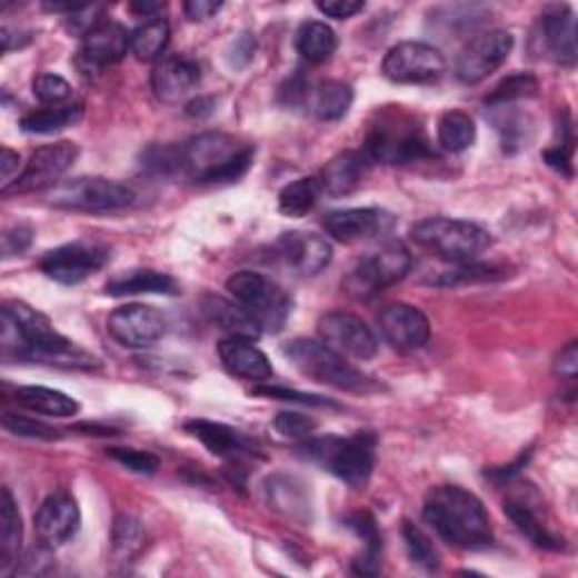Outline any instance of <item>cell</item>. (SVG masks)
Listing matches in <instances>:
<instances>
[{
    "label": "cell",
    "instance_id": "18",
    "mask_svg": "<svg viewBox=\"0 0 578 578\" xmlns=\"http://www.w3.org/2000/svg\"><path fill=\"white\" fill-rule=\"evenodd\" d=\"M107 330L118 343L127 348H148L166 335L168 321L152 306L129 303L109 315Z\"/></svg>",
    "mask_w": 578,
    "mask_h": 578
},
{
    "label": "cell",
    "instance_id": "29",
    "mask_svg": "<svg viewBox=\"0 0 578 578\" xmlns=\"http://www.w3.org/2000/svg\"><path fill=\"white\" fill-rule=\"evenodd\" d=\"M104 292L109 297H129V295H179V285L172 276L155 269H129L113 276Z\"/></svg>",
    "mask_w": 578,
    "mask_h": 578
},
{
    "label": "cell",
    "instance_id": "33",
    "mask_svg": "<svg viewBox=\"0 0 578 578\" xmlns=\"http://www.w3.org/2000/svg\"><path fill=\"white\" fill-rule=\"evenodd\" d=\"M297 50L310 63H326L337 50V34L323 21H306L297 32Z\"/></svg>",
    "mask_w": 578,
    "mask_h": 578
},
{
    "label": "cell",
    "instance_id": "35",
    "mask_svg": "<svg viewBox=\"0 0 578 578\" xmlns=\"http://www.w3.org/2000/svg\"><path fill=\"white\" fill-rule=\"evenodd\" d=\"M170 43V23L161 17L148 19L131 32V52L140 61H159Z\"/></svg>",
    "mask_w": 578,
    "mask_h": 578
},
{
    "label": "cell",
    "instance_id": "48",
    "mask_svg": "<svg viewBox=\"0 0 578 578\" xmlns=\"http://www.w3.org/2000/svg\"><path fill=\"white\" fill-rule=\"evenodd\" d=\"M253 393L256 396H265V398L287 400V402L312 405V407H330L332 405L330 400H326L321 396H312V393H303V391H295V389H285V387H256Z\"/></svg>",
    "mask_w": 578,
    "mask_h": 578
},
{
    "label": "cell",
    "instance_id": "13",
    "mask_svg": "<svg viewBox=\"0 0 578 578\" xmlns=\"http://www.w3.org/2000/svg\"><path fill=\"white\" fill-rule=\"evenodd\" d=\"M111 253L107 247L96 242H70L48 251L39 260V269L43 276L59 285H80L89 276L98 273Z\"/></svg>",
    "mask_w": 578,
    "mask_h": 578
},
{
    "label": "cell",
    "instance_id": "19",
    "mask_svg": "<svg viewBox=\"0 0 578 578\" xmlns=\"http://www.w3.org/2000/svg\"><path fill=\"white\" fill-rule=\"evenodd\" d=\"M82 525V514L78 501L68 492L50 495L34 516V531L39 542L46 549H57L66 545L70 538H76Z\"/></svg>",
    "mask_w": 578,
    "mask_h": 578
},
{
    "label": "cell",
    "instance_id": "31",
    "mask_svg": "<svg viewBox=\"0 0 578 578\" xmlns=\"http://www.w3.org/2000/svg\"><path fill=\"white\" fill-rule=\"evenodd\" d=\"M14 400L30 411L54 418H70L80 411V402L76 398L48 387H19L14 391Z\"/></svg>",
    "mask_w": 578,
    "mask_h": 578
},
{
    "label": "cell",
    "instance_id": "9",
    "mask_svg": "<svg viewBox=\"0 0 578 578\" xmlns=\"http://www.w3.org/2000/svg\"><path fill=\"white\" fill-rule=\"evenodd\" d=\"M411 269V253L400 242H387L371 256L361 258L350 273L346 276L343 285L348 295L355 299H371L382 289L400 282Z\"/></svg>",
    "mask_w": 578,
    "mask_h": 578
},
{
    "label": "cell",
    "instance_id": "54",
    "mask_svg": "<svg viewBox=\"0 0 578 578\" xmlns=\"http://www.w3.org/2000/svg\"><path fill=\"white\" fill-rule=\"evenodd\" d=\"M19 163H21L19 155L3 148V152H0V179H3V188H8L14 181V172L19 170ZM3 188H0V190H3Z\"/></svg>",
    "mask_w": 578,
    "mask_h": 578
},
{
    "label": "cell",
    "instance_id": "10",
    "mask_svg": "<svg viewBox=\"0 0 578 578\" xmlns=\"http://www.w3.org/2000/svg\"><path fill=\"white\" fill-rule=\"evenodd\" d=\"M50 206L61 210H87V212H111V210H124L136 203L133 188L100 179V177H87V179H72L61 186H57L50 197Z\"/></svg>",
    "mask_w": 578,
    "mask_h": 578
},
{
    "label": "cell",
    "instance_id": "41",
    "mask_svg": "<svg viewBox=\"0 0 578 578\" xmlns=\"http://www.w3.org/2000/svg\"><path fill=\"white\" fill-rule=\"evenodd\" d=\"M504 273L492 267V265H477V262H459L455 269L444 271L441 276L431 278L434 285L441 287H455V285H466V282H479V280H492L501 278Z\"/></svg>",
    "mask_w": 578,
    "mask_h": 578
},
{
    "label": "cell",
    "instance_id": "34",
    "mask_svg": "<svg viewBox=\"0 0 578 578\" xmlns=\"http://www.w3.org/2000/svg\"><path fill=\"white\" fill-rule=\"evenodd\" d=\"M84 116L82 104H59V107H46L37 109L28 116L21 118V129L26 133H54L61 129H68L72 124H78Z\"/></svg>",
    "mask_w": 578,
    "mask_h": 578
},
{
    "label": "cell",
    "instance_id": "27",
    "mask_svg": "<svg viewBox=\"0 0 578 578\" xmlns=\"http://www.w3.org/2000/svg\"><path fill=\"white\" fill-rule=\"evenodd\" d=\"M201 310L206 315V319L217 326L220 330H225L229 337H236V339H258L262 335V328L260 323L251 317V312L240 306L236 299L229 301L225 297H215V295H208L203 301H201Z\"/></svg>",
    "mask_w": 578,
    "mask_h": 578
},
{
    "label": "cell",
    "instance_id": "42",
    "mask_svg": "<svg viewBox=\"0 0 578 578\" xmlns=\"http://www.w3.org/2000/svg\"><path fill=\"white\" fill-rule=\"evenodd\" d=\"M142 170L157 177H170L181 175V148H172V144H157L148 152H142Z\"/></svg>",
    "mask_w": 578,
    "mask_h": 578
},
{
    "label": "cell",
    "instance_id": "7",
    "mask_svg": "<svg viewBox=\"0 0 578 578\" xmlns=\"http://www.w3.org/2000/svg\"><path fill=\"white\" fill-rule=\"evenodd\" d=\"M282 355L292 361V367L310 380L346 389L365 391L371 387V380L355 369L343 355L315 339H292L282 346Z\"/></svg>",
    "mask_w": 578,
    "mask_h": 578
},
{
    "label": "cell",
    "instance_id": "23",
    "mask_svg": "<svg viewBox=\"0 0 578 578\" xmlns=\"http://www.w3.org/2000/svg\"><path fill=\"white\" fill-rule=\"evenodd\" d=\"M201 82V68L183 54L161 57L152 70V91L166 104H179Z\"/></svg>",
    "mask_w": 578,
    "mask_h": 578
},
{
    "label": "cell",
    "instance_id": "22",
    "mask_svg": "<svg viewBox=\"0 0 578 578\" xmlns=\"http://www.w3.org/2000/svg\"><path fill=\"white\" fill-rule=\"evenodd\" d=\"M186 431L195 437L199 444H203L215 457H222L225 461L240 468L245 459L260 457V450L249 441L242 431L225 425V422H212V420H190L186 422Z\"/></svg>",
    "mask_w": 578,
    "mask_h": 578
},
{
    "label": "cell",
    "instance_id": "49",
    "mask_svg": "<svg viewBox=\"0 0 578 578\" xmlns=\"http://www.w3.org/2000/svg\"><path fill=\"white\" fill-rule=\"evenodd\" d=\"M317 10L330 19L343 21L365 10V3H359V0H319Z\"/></svg>",
    "mask_w": 578,
    "mask_h": 578
},
{
    "label": "cell",
    "instance_id": "15",
    "mask_svg": "<svg viewBox=\"0 0 578 578\" xmlns=\"http://www.w3.org/2000/svg\"><path fill=\"white\" fill-rule=\"evenodd\" d=\"M531 52L565 68L576 63V19L567 6L551 8L538 19L531 32Z\"/></svg>",
    "mask_w": 578,
    "mask_h": 578
},
{
    "label": "cell",
    "instance_id": "30",
    "mask_svg": "<svg viewBox=\"0 0 578 578\" xmlns=\"http://www.w3.org/2000/svg\"><path fill=\"white\" fill-rule=\"evenodd\" d=\"M352 100H355V93H352L350 84L339 82V80H328V82H321L315 89H310L308 107L319 120L332 122V120H341L350 111Z\"/></svg>",
    "mask_w": 578,
    "mask_h": 578
},
{
    "label": "cell",
    "instance_id": "8",
    "mask_svg": "<svg viewBox=\"0 0 578 578\" xmlns=\"http://www.w3.org/2000/svg\"><path fill=\"white\" fill-rule=\"evenodd\" d=\"M227 289L231 297L245 306L251 317L260 323L262 332L282 330L289 312H292V301L282 289L267 276L258 271H238L227 280Z\"/></svg>",
    "mask_w": 578,
    "mask_h": 578
},
{
    "label": "cell",
    "instance_id": "21",
    "mask_svg": "<svg viewBox=\"0 0 578 578\" xmlns=\"http://www.w3.org/2000/svg\"><path fill=\"white\" fill-rule=\"evenodd\" d=\"M276 256L299 276H317L330 265L332 247L317 233L292 231L276 242Z\"/></svg>",
    "mask_w": 578,
    "mask_h": 578
},
{
    "label": "cell",
    "instance_id": "6",
    "mask_svg": "<svg viewBox=\"0 0 578 578\" xmlns=\"http://www.w3.org/2000/svg\"><path fill=\"white\" fill-rule=\"evenodd\" d=\"M373 446L376 439L367 437V434H357V437L350 439H341V437L308 439L301 446V452L315 464H319L323 470L341 479L343 484L352 488H365L376 466Z\"/></svg>",
    "mask_w": 578,
    "mask_h": 578
},
{
    "label": "cell",
    "instance_id": "26",
    "mask_svg": "<svg viewBox=\"0 0 578 578\" xmlns=\"http://www.w3.org/2000/svg\"><path fill=\"white\" fill-rule=\"evenodd\" d=\"M217 352H220L225 369L236 378L249 382H269L273 378V367L269 357L249 339L229 337L220 341Z\"/></svg>",
    "mask_w": 578,
    "mask_h": 578
},
{
    "label": "cell",
    "instance_id": "39",
    "mask_svg": "<svg viewBox=\"0 0 578 578\" xmlns=\"http://www.w3.org/2000/svg\"><path fill=\"white\" fill-rule=\"evenodd\" d=\"M144 547V529L136 518L122 516L113 525V556L116 560H133Z\"/></svg>",
    "mask_w": 578,
    "mask_h": 578
},
{
    "label": "cell",
    "instance_id": "28",
    "mask_svg": "<svg viewBox=\"0 0 578 578\" xmlns=\"http://www.w3.org/2000/svg\"><path fill=\"white\" fill-rule=\"evenodd\" d=\"M23 522L10 488L0 492V571L10 574L21 560Z\"/></svg>",
    "mask_w": 578,
    "mask_h": 578
},
{
    "label": "cell",
    "instance_id": "1",
    "mask_svg": "<svg viewBox=\"0 0 578 578\" xmlns=\"http://www.w3.org/2000/svg\"><path fill=\"white\" fill-rule=\"evenodd\" d=\"M0 343H3L6 359L34 361V365L76 371L100 369L98 357L59 335L46 315L23 301H8L3 306Z\"/></svg>",
    "mask_w": 578,
    "mask_h": 578
},
{
    "label": "cell",
    "instance_id": "20",
    "mask_svg": "<svg viewBox=\"0 0 578 578\" xmlns=\"http://www.w3.org/2000/svg\"><path fill=\"white\" fill-rule=\"evenodd\" d=\"M131 50V32L116 21H102L82 37L78 63L84 72H98L118 63Z\"/></svg>",
    "mask_w": 578,
    "mask_h": 578
},
{
    "label": "cell",
    "instance_id": "45",
    "mask_svg": "<svg viewBox=\"0 0 578 578\" xmlns=\"http://www.w3.org/2000/svg\"><path fill=\"white\" fill-rule=\"evenodd\" d=\"M107 455L118 461L120 466H124L127 470L136 472V475H155L161 466L159 457L148 452V450H133V448H111L107 450Z\"/></svg>",
    "mask_w": 578,
    "mask_h": 578
},
{
    "label": "cell",
    "instance_id": "4",
    "mask_svg": "<svg viewBox=\"0 0 578 578\" xmlns=\"http://www.w3.org/2000/svg\"><path fill=\"white\" fill-rule=\"evenodd\" d=\"M365 155L371 163L385 166H409L437 157L418 118L402 107H391L378 113L367 133Z\"/></svg>",
    "mask_w": 578,
    "mask_h": 578
},
{
    "label": "cell",
    "instance_id": "43",
    "mask_svg": "<svg viewBox=\"0 0 578 578\" xmlns=\"http://www.w3.org/2000/svg\"><path fill=\"white\" fill-rule=\"evenodd\" d=\"M501 111V109H499ZM497 131L501 133V142H504V150L516 152L527 148L529 136H531V122L527 116L522 113H501V118L495 120Z\"/></svg>",
    "mask_w": 578,
    "mask_h": 578
},
{
    "label": "cell",
    "instance_id": "17",
    "mask_svg": "<svg viewBox=\"0 0 578 578\" xmlns=\"http://www.w3.org/2000/svg\"><path fill=\"white\" fill-rule=\"evenodd\" d=\"M319 335L326 346H330L343 357H352L361 361V359L376 357L378 352L376 332L359 317L343 310L326 312L319 319Z\"/></svg>",
    "mask_w": 578,
    "mask_h": 578
},
{
    "label": "cell",
    "instance_id": "40",
    "mask_svg": "<svg viewBox=\"0 0 578 578\" xmlns=\"http://www.w3.org/2000/svg\"><path fill=\"white\" fill-rule=\"evenodd\" d=\"M402 538H405V545H407V551H409V558L413 565L427 569V571H434L439 567L441 558H439V551L434 549L431 540L411 522H405L402 527Z\"/></svg>",
    "mask_w": 578,
    "mask_h": 578
},
{
    "label": "cell",
    "instance_id": "5",
    "mask_svg": "<svg viewBox=\"0 0 578 578\" xmlns=\"http://www.w3.org/2000/svg\"><path fill=\"white\" fill-rule=\"evenodd\" d=\"M411 240L420 249L455 265L472 262L492 245L486 229L452 217H427L411 229Z\"/></svg>",
    "mask_w": 578,
    "mask_h": 578
},
{
    "label": "cell",
    "instance_id": "47",
    "mask_svg": "<svg viewBox=\"0 0 578 578\" xmlns=\"http://www.w3.org/2000/svg\"><path fill=\"white\" fill-rule=\"evenodd\" d=\"M273 427L287 439H310L312 431L317 429V422L299 411H280L273 420Z\"/></svg>",
    "mask_w": 578,
    "mask_h": 578
},
{
    "label": "cell",
    "instance_id": "53",
    "mask_svg": "<svg viewBox=\"0 0 578 578\" xmlns=\"http://www.w3.org/2000/svg\"><path fill=\"white\" fill-rule=\"evenodd\" d=\"M256 54V39L251 34H242L236 39L233 43V50H231V63L242 68L247 66Z\"/></svg>",
    "mask_w": 578,
    "mask_h": 578
},
{
    "label": "cell",
    "instance_id": "24",
    "mask_svg": "<svg viewBox=\"0 0 578 578\" xmlns=\"http://www.w3.org/2000/svg\"><path fill=\"white\" fill-rule=\"evenodd\" d=\"M382 337L398 350H418L429 341V319L409 303H391L378 315Z\"/></svg>",
    "mask_w": 578,
    "mask_h": 578
},
{
    "label": "cell",
    "instance_id": "2",
    "mask_svg": "<svg viewBox=\"0 0 578 578\" xmlns=\"http://www.w3.org/2000/svg\"><path fill=\"white\" fill-rule=\"evenodd\" d=\"M425 522L448 545L481 549L492 542L490 518L477 495L459 486H437L425 497Z\"/></svg>",
    "mask_w": 578,
    "mask_h": 578
},
{
    "label": "cell",
    "instance_id": "44",
    "mask_svg": "<svg viewBox=\"0 0 578 578\" xmlns=\"http://www.w3.org/2000/svg\"><path fill=\"white\" fill-rule=\"evenodd\" d=\"M3 427L8 431H12L14 437H23V439H39V441H57L61 437V431L54 429L52 425H46L41 420L28 418V416H19V413H3Z\"/></svg>",
    "mask_w": 578,
    "mask_h": 578
},
{
    "label": "cell",
    "instance_id": "56",
    "mask_svg": "<svg viewBox=\"0 0 578 578\" xmlns=\"http://www.w3.org/2000/svg\"><path fill=\"white\" fill-rule=\"evenodd\" d=\"M129 8H131V12L144 17V19H157V12L163 10L161 3H142V0H138V3H131Z\"/></svg>",
    "mask_w": 578,
    "mask_h": 578
},
{
    "label": "cell",
    "instance_id": "11",
    "mask_svg": "<svg viewBox=\"0 0 578 578\" xmlns=\"http://www.w3.org/2000/svg\"><path fill=\"white\" fill-rule=\"evenodd\" d=\"M446 68L444 52L422 41L398 43L382 61L385 78L396 84H431L444 78Z\"/></svg>",
    "mask_w": 578,
    "mask_h": 578
},
{
    "label": "cell",
    "instance_id": "25",
    "mask_svg": "<svg viewBox=\"0 0 578 578\" xmlns=\"http://www.w3.org/2000/svg\"><path fill=\"white\" fill-rule=\"evenodd\" d=\"M371 170V159L365 152H341L326 163L317 181L321 192L330 197H348L365 186Z\"/></svg>",
    "mask_w": 578,
    "mask_h": 578
},
{
    "label": "cell",
    "instance_id": "36",
    "mask_svg": "<svg viewBox=\"0 0 578 578\" xmlns=\"http://www.w3.org/2000/svg\"><path fill=\"white\" fill-rule=\"evenodd\" d=\"M477 138L475 120L464 111H448L439 120V144L446 152L461 155Z\"/></svg>",
    "mask_w": 578,
    "mask_h": 578
},
{
    "label": "cell",
    "instance_id": "3",
    "mask_svg": "<svg viewBox=\"0 0 578 578\" xmlns=\"http://www.w3.org/2000/svg\"><path fill=\"white\" fill-rule=\"evenodd\" d=\"M253 157V144L208 131L181 144V175L195 183H233L249 172Z\"/></svg>",
    "mask_w": 578,
    "mask_h": 578
},
{
    "label": "cell",
    "instance_id": "55",
    "mask_svg": "<svg viewBox=\"0 0 578 578\" xmlns=\"http://www.w3.org/2000/svg\"><path fill=\"white\" fill-rule=\"evenodd\" d=\"M188 116L190 118H208L212 111H215V100L212 98H197V100H192L190 104H188Z\"/></svg>",
    "mask_w": 578,
    "mask_h": 578
},
{
    "label": "cell",
    "instance_id": "12",
    "mask_svg": "<svg viewBox=\"0 0 578 578\" xmlns=\"http://www.w3.org/2000/svg\"><path fill=\"white\" fill-rule=\"evenodd\" d=\"M78 155H80L78 144L70 140L43 144V148H39L30 157L23 172L0 192H3V197H12V195H30V192L52 188L72 168V163L78 161Z\"/></svg>",
    "mask_w": 578,
    "mask_h": 578
},
{
    "label": "cell",
    "instance_id": "38",
    "mask_svg": "<svg viewBox=\"0 0 578 578\" xmlns=\"http://www.w3.org/2000/svg\"><path fill=\"white\" fill-rule=\"evenodd\" d=\"M540 91L538 80L531 76V72H516V76H509L506 80H501L488 96H486V104L490 109L497 107H509L514 102L527 100V98H536Z\"/></svg>",
    "mask_w": 578,
    "mask_h": 578
},
{
    "label": "cell",
    "instance_id": "37",
    "mask_svg": "<svg viewBox=\"0 0 578 578\" xmlns=\"http://www.w3.org/2000/svg\"><path fill=\"white\" fill-rule=\"evenodd\" d=\"M321 195L323 192L317 179H297L280 190L278 210L287 217H303L317 206Z\"/></svg>",
    "mask_w": 578,
    "mask_h": 578
},
{
    "label": "cell",
    "instance_id": "32",
    "mask_svg": "<svg viewBox=\"0 0 578 578\" xmlns=\"http://www.w3.org/2000/svg\"><path fill=\"white\" fill-rule=\"evenodd\" d=\"M504 514L511 518V522L516 525V529L529 538L536 547L540 549H549V551H558L562 549V540L558 536H554L540 520L538 516L531 511V506L527 501L520 499H506L504 501Z\"/></svg>",
    "mask_w": 578,
    "mask_h": 578
},
{
    "label": "cell",
    "instance_id": "46",
    "mask_svg": "<svg viewBox=\"0 0 578 578\" xmlns=\"http://www.w3.org/2000/svg\"><path fill=\"white\" fill-rule=\"evenodd\" d=\"M32 93H34V98L41 104H46V107H54L57 104L59 107L63 100L70 98L72 89H70V84L63 78L52 76V72H43V76L34 78Z\"/></svg>",
    "mask_w": 578,
    "mask_h": 578
},
{
    "label": "cell",
    "instance_id": "50",
    "mask_svg": "<svg viewBox=\"0 0 578 578\" xmlns=\"http://www.w3.org/2000/svg\"><path fill=\"white\" fill-rule=\"evenodd\" d=\"M554 371L560 380H567V382L576 380V373H578V346H576V341H569L560 350V355L556 357Z\"/></svg>",
    "mask_w": 578,
    "mask_h": 578
},
{
    "label": "cell",
    "instance_id": "51",
    "mask_svg": "<svg viewBox=\"0 0 578 578\" xmlns=\"http://www.w3.org/2000/svg\"><path fill=\"white\" fill-rule=\"evenodd\" d=\"M32 245V229L30 227H14L10 231H6L3 236V256L12 258V256H21L30 249Z\"/></svg>",
    "mask_w": 578,
    "mask_h": 578
},
{
    "label": "cell",
    "instance_id": "14",
    "mask_svg": "<svg viewBox=\"0 0 578 578\" xmlns=\"http://www.w3.org/2000/svg\"><path fill=\"white\" fill-rule=\"evenodd\" d=\"M514 50V34L509 30H486L477 34L459 54L455 72L457 80L472 87L484 82Z\"/></svg>",
    "mask_w": 578,
    "mask_h": 578
},
{
    "label": "cell",
    "instance_id": "16",
    "mask_svg": "<svg viewBox=\"0 0 578 578\" xmlns=\"http://www.w3.org/2000/svg\"><path fill=\"white\" fill-rule=\"evenodd\" d=\"M396 227V217L382 208H346L332 210L323 217L328 236L343 245L369 242L389 236Z\"/></svg>",
    "mask_w": 578,
    "mask_h": 578
},
{
    "label": "cell",
    "instance_id": "52",
    "mask_svg": "<svg viewBox=\"0 0 578 578\" xmlns=\"http://www.w3.org/2000/svg\"><path fill=\"white\" fill-rule=\"evenodd\" d=\"M183 10H186L188 19L206 21L222 10V3H215V0H190V3L183 6Z\"/></svg>",
    "mask_w": 578,
    "mask_h": 578
}]
</instances>
